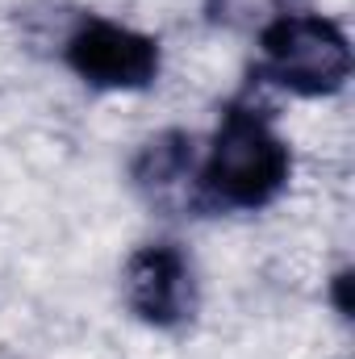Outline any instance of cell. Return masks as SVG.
<instances>
[{"label": "cell", "mask_w": 355, "mask_h": 359, "mask_svg": "<svg viewBox=\"0 0 355 359\" xmlns=\"http://www.w3.org/2000/svg\"><path fill=\"white\" fill-rule=\"evenodd\" d=\"M293 176V151L276 134L272 113L255 100H230L201 155V205L205 209H267Z\"/></svg>", "instance_id": "cell-1"}, {"label": "cell", "mask_w": 355, "mask_h": 359, "mask_svg": "<svg viewBox=\"0 0 355 359\" xmlns=\"http://www.w3.org/2000/svg\"><path fill=\"white\" fill-rule=\"evenodd\" d=\"M260 76L293 96H335L351 80V42L330 17L276 13L260 25Z\"/></svg>", "instance_id": "cell-2"}, {"label": "cell", "mask_w": 355, "mask_h": 359, "mask_svg": "<svg viewBox=\"0 0 355 359\" xmlns=\"http://www.w3.org/2000/svg\"><path fill=\"white\" fill-rule=\"evenodd\" d=\"M67 67L105 92H142L159 80L163 55L151 34L117 25L109 17H84L63 42Z\"/></svg>", "instance_id": "cell-3"}, {"label": "cell", "mask_w": 355, "mask_h": 359, "mask_svg": "<svg viewBox=\"0 0 355 359\" xmlns=\"http://www.w3.org/2000/svg\"><path fill=\"white\" fill-rule=\"evenodd\" d=\"M121 292H126L130 313L155 330H180L196 313V276L176 243L138 247L126 259Z\"/></svg>", "instance_id": "cell-4"}, {"label": "cell", "mask_w": 355, "mask_h": 359, "mask_svg": "<svg viewBox=\"0 0 355 359\" xmlns=\"http://www.w3.org/2000/svg\"><path fill=\"white\" fill-rule=\"evenodd\" d=\"M201 155H196V138L184 130H163L155 138H147L130 163L134 188L155 205V209H205L201 205Z\"/></svg>", "instance_id": "cell-5"}, {"label": "cell", "mask_w": 355, "mask_h": 359, "mask_svg": "<svg viewBox=\"0 0 355 359\" xmlns=\"http://www.w3.org/2000/svg\"><path fill=\"white\" fill-rule=\"evenodd\" d=\"M264 8H267V0H205L209 21H222V25H243V21H255Z\"/></svg>", "instance_id": "cell-6"}, {"label": "cell", "mask_w": 355, "mask_h": 359, "mask_svg": "<svg viewBox=\"0 0 355 359\" xmlns=\"http://www.w3.org/2000/svg\"><path fill=\"white\" fill-rule=\"evenodd\" d=\"M347 280H351L347 271H339V276H335V305H339V313H343V318L351 313V305H347Z\"/></svg>", "instance_id": "cell-7"}]
</instances>
